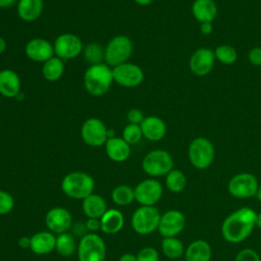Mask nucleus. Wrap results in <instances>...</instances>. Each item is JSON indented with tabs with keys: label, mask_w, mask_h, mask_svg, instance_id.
Segmentation results:
<instances>
[{
	"label": "nucleus",
	"mask_w": 261,
	"mask_h": 261,
	"mask_svg": "<svg viewBox=\"0 0 261 261\" xmlns=\"http://www.w3.org/2000/svg\"><path fill=\"white\" fill-rule=\"evenodd\" d=\"M256 211L250 207H241L228 214L221 224L222 238L230 244L247 240L256 226Z\"/></svg>",
	"instance_id": "obj_1"
},
{
	"label": "nucleus",
	"mask_w": 261,
	"mask_h": 261,
	"mask_svg": "<svg viewBox=\"0 0 261 261\" xmlns=\"http://www.w3.org/2000/svg\"><path fill=\"white\" fill-rule=\"evenodd\" d=\"M113 83L112 68L105 62L90 65L84 73V87L90 95L95 97L105 95Z\"/></svg>",
	"instance_id": "obj_2"
},
{
	"label": "nucleus",
	"mask_w": 261,
	"mask_h": 261,
	"mask_svg": "<svg viewBox=\"0 0 261 261\" xmlns=\"http://www.w3.org/2000/svg\"><path fill=\"white\" fill-rule=\"evenodd\" d=\"M95 180L92 175L84 171H71L61 180V190L69 198L84 200L94 193Z\"/></svg>",
	"instance_id": "obj_3"
},
{
	"label": "nucleus",
	"mask_w": 261,
	"mask_h": 261,
	"mask_svg": "<svg viewBox=\"0 0 261 261\" xmlns=\"http://www.w3.org/2000/svg\"><path fill=\"white\" fill-rule=\"evenodd\" d=\"M215 157V149L212 142L204 137L195 138L188 147V158L191 164L199 170L210 167Z\"/></svg>",
	"instance_id": "obj_4"
},
{
	"label": "nucleus",
	"mask_w": 261,
	"mask_h": 261,
	"mask_svg": "<svg viewBox=\"0 0 261 261\" xmlns=\"http://www.w3.org/2000/svg\"><path fill=\"white\" fill-rule=\"evenodd\" d=\"M105 48V63L112 67L127 62L132 56L134 45L132 40L125 35H117L109 40Z\"/></svg>",
	"instance_id": "obj_5"
},
{
	"label": "nucleus",
	"mask_w": 261,
	"mask_h": 261,
	"mask_svg": "<svg viewBox=\"0 0 261 261\" xmlns=\"http://www.w3.org/2000/svg\"><path fill=\"white\" fill-rule=\"evenodd\" d=\"M142 168L146 174L153 178L165 176L173 168L172 156L163 149L152 150L144 156Z\"/></svg>",
	"instance_id": "obj_6"
},
{
	"label": "nucleus",
	"mask_w": 261,
	"mask_h": 261,
	"mask_svg": "<svg viewBox=\"0 0 261 261\" xmlns=\"http://www.w3.org/2000/svg\"><path fill=\"white\" fill-rule=\"evenodd\" d=\"M161 213L156 206H140L130 218L132 228L142 236L150 234L158 229Z\"/></svg>",
	"instance_id": "obj_7"
},
{
	"label": "nucleus",
	"mask_w": 261,
	"mask_h": 261,
	"mask_svg": "<svg viewBox=\"0 0 261 261\" xmlns=\"http://www.w3.org/2000/svg\"><path fill=\"white\" fill-rule=\"evenodd\" d=\"M106 246L96 232L84 234L77 244L79 261H105Z\"/></svg>",
	"instance_id": "obj_8"
},
{
	"label": "nucleus",
	"mask_w": 261,
	"mask_h": 261,
	"mask_svg": "<svg viewBox=\"0 0 261 261\" xmlns=\"http://www.w3.org/2000/svg\"><path fill=\"white\" fill-rule=\"evenodd\" d=\"M259 181L250 172H240L234 174L227 182L228 193L238 199H250L256 197Z\"/></svg>",
	"instance_id": "obj_9"
},
{
	"label": "nucleus",
	"mask_w": 261,
	"mask_h": 261,
	"mask_svg": "<svg viewBox=\"0 0 261 261\" xmlns=\"http://www.w3.org/2000/svg\"><path fill=\"white\" fill-rule=\"evenodd\" d=\"M54 55L61 60H71L83 53L84 44L79 36L72 33H63L56 37L53 43Z\"/></svg>",
	"instance_id": "obj_10"
},
{
	"label": "nucleus",
	"mask_w": 261,
	"mask_h": 261,
	"mask_svg": "<svg viewBox=\"0 0 261 261\" xmlns=\"http://www.w3.org/2000/svg\"><path fill=\"white\" fill-rule=\"evenodd\" d=\"M81 138L90 147L104 146L108 139V128L98 117L86 119L81 126Z\"/></svg>",
	"instance_id": "obj_11"
},
{
	"label": "nucleus",
	"mask_w": 261,
	"mask_h": 261,
	"mask_svg": "<svg viewBox=\"0 0 261 261\" xmlns=\"http://www.w3.org/2000/svg\"><path fill=\"white\" fill-rule=\"evenodd\" d=\"M134 192L135 201L141 206H155L163 195V187L159 180L150 177L140 181Z\"/></svg>",
	"instance_id": "obj_12"
},
{
	"label": "nucleus",
	"mask_w": 261,
	"mask_h": 261,
	"mask_svg": "<svg viewBox=\"0 0 261 261\" xmlns=\"http://www.w3.org/2000/svg\"><path fill=\"white\" fill-rule=\"evenodd\" d=\"M113 81L123 88H136L144 81V71L138 64L124 62L112 67Z\"/></svg>",
	"instance_id": "obj_13"
},
{
	"label": "nucleus",
	"mask_w": 261,
	"mask_h": 261,
	"mask_svg": "<svg viewBox=\"0 0 261 261\" xmlns=\"http://www.w3.org/2000/svg\"><path fill=\"white\" fill-rule=\"evenodd\" d=\"M185 214L177 209H170L161 214L158 231L163 238H171L179 234L186 227Z\"/></svg>",
	"instance_id": "obj_14"
},
{
	"label": "nucleus",
	"mask_w": 261,
	"mask_h": 261,
	"mask_svg": "<svg viewBox=\"0 0 261 261\" xmlns=\"http://www.w3.org/2000/svg\"><path fill=\"white\" fill-rule=\"evenodd\" d=\"M45 224L51 232L63 233L70 229L72 216L64 207H53L45 215Z\"/></svg>",
	"instance_id": "obj_15"
},
{
	"label": "nucleus",
	"mask_w": 261,
	"mask_h": 261,
	"mask_svg": "<svg viewBox=\"0 0 261 261\" xmlns=\"http://www.w3.org/2000/svg\"><path fill=\"white\" fill-rule=\"evenodd\" d=\"M214 51L209 48H199L191 56L189 67L197 76H205L209 74L214 66Z\"/></svg>",
	"instance_id": "obj_16"
},
{
	"label": "nucleus",
	"mask_w": 261,
	"mask_h": 261,
	"mask_svg": "<svg viewBox=\"0 0 261 261\" xmlns=\"http://www.w3.org/2000/svg\"><path fill=\"white\" fill-rule=\"evenodd\" d=\"M24 54L34 62L44 63L54 56L53 44L43 38L31 39L24 46Z\"/></svg>",
	"instance_id": "obj_17"
},
{
	"label": "nucleus",
	"mask_w": 261,
	"mask_h": 261,
	"mask_svg": "<svg viewBox=\"0 0 261 261\" xmlns=\"http://www.w3.org/2000/svg\"><path fill=\"white\" fill-rule=\"evenodd\" d=\"M21 82L16 71L10 68L0 70V96L7 99L16 98L20 94Z\"/></svg>",
	"instance_id": "obj_18"
},
{
	"label": "nucleus",
	"mask_w": 261,
	"mask_h": 261,
	"mask_svg": "<svg viewBox=\"0 0 261 261\" xmlns=\"http://www.w3.org/2000/svg\"><path fill=\"white\" fill-rule=\"evenodd\" d=\"M143 137L151 142H158L166 135V124L162 118L156 115L145 116L140 124Z\"/></svg>",
	"instance_id": "obj_19"
},
{
	"label": "nucleus",
	"mask_w": 261,
	"mask_h": 261,
	"mask_svg": "<svg viewBox=\"0 0 261 261\" xmlns=\"http://www.w3.org/2000/svg\"><path fill=\"white\" fill-rule=\"evenodd\" d=\"M104 148L107 157L113 162H124L130 156V145H128L122 138L116 136L108 138Z\"/></svg>",
	"instance_id": "obj_20"
},
{
	"label": "nucleus",
	"mask_w": 261,
	"mask_h": 261,
	"mask_svg": "<svg viewBox=\"0 0 261 261\" xmlns=\"http://www.w3.org/2000/svg\"><path fill=\"white\" fill-rule=\"evenodd\" d=\"M56 236L50 230H41L31 237L30 249L37 255H47L55 250Z\"/></svg>",
	"instance_id": "obj_21"
},
{
	"label": "nucleus",
	"mask_w": 261,
	"mask_h": 261,
	"mask_svg": "<svg viewBox=\"0 0 261 261\" xmlns=\"http://www.w3.org/2000/svg\"><path fill=\"white\" fill-rule=\"evenodd\" d=\"M185 261H211V245L202 239L191 242L185 250Z\"/></svg>",
	"instance_id": "obj_22"
},
{
	"label": "nucleus",
	"mask_w": 261,
	"mask_h": 261,
	"mask_svg": "<svg viewBox=\"0 0 261 261\" xmlns=\"http://www.w3.org/2000/svg\"><path fill=\"white\" fill-rule=\"evenodd\" d=\"M44 10L43 0H17L16 13L25 22L37 20Z\"/></svg>",
	"instance_id": "obj_23"
},
{
	"label": "nucleus",
	"mask_w": 261,
	"mask_h": 261,
	"mask_svg": "<svg viewBox=\"0 0 261 261\" xmlns=\"http://www.w3.org/2000/svg\"><path fill=\"white\" fill-rule=\"evenodd\" d=\"M218 8L214 0H194L192 14L194 18L202 22H212L217 16Z\"/></svg>",
	"instance_id": "obj_24"
},
{
	"label": "nucleus",
	"mask_w": 261,
	"mask_h": 261,
	"mask_svg": "<svg viewBox=\"0 0 261 261\" xmlns=\"http://www.w3.org/2000/svg\"><path fill=\"white\" fill-rule=\"evenodd\" d=\"M101 230L106 234H114L120 231L124 225V216L120 210L107 209L100 218Z\"/></svg>",
	"instance_id": "obj_25"
},
{
	"label": "nucleus",
	"mask_w": 261,
	"mask_h": 261,
	"mask_svg": "<svg viewBox=\"0 0 261 261\" xmlns=\"http://www.w3.org/2000/svg\"><path fill=\"white\" fill-rule=\"evenodd\" d=\"M82 201V210L88 218L100 219L107 210V204L104 198L98 194L93 193Z\"/></svg>",
	"instance_id": "obj_26"
},
{
	"label": "nucleus",
	"mask_w": 261,
	"mask_h": 261,
	"mask_svg": "<svg viewBox=\"0 0 261 261\" xmlns=\"http://www.w3.org/2000/svg\"><path fill=\"white\" fill-rule=\"evenodd\" d=\"M63 72L64 61L55 55L45 61L42 65V75L47 82L53 83L60 80L63 75Z\"/></svg>",
	"instance_id": "obj_27"
},
{
	"label": "nucleus",
	"mask_w": 261,
	"mask_h": 261,
	"mask_svg": "<svg viewBox=\"0 0 261 261\" xmlns=\"http://www.w3.org/2000/svg\"><path fill=\"white\" fill-rule=\"evenodd\" d=\"M184 243L176 237L163 238L161 241V251L170 260L179 259L185 254Z\"/></svg>",
	"instance_id": "obj_28"
},
{
	"label": "nucleus",
	"mask_w": 261,
	"mask_h": 261,
	"mask_svg": "<svg viewBox=\"0 0 261 261\" xmlns=\"http://www.w3.org/2000/svg\"><path fill=\"white\" fill-rule=\"evenodd\" d=\"M55 250L59 255L63 257L71 256L77 250L76 241L73 234L68 231L57 234Z\"/></svg>",
	"instance_id": "obj_29"
},
{
	"label": "nucleus",
	"mask_w": 261,
	"mask_h": 261,
	"mask_svg": "<svg viewBox=\"0 0 261 261\" xmlns=\"http://www.w3.org/2000/svg\"><path fill=\"white\" fill-rule=\"evenodd\" d=\"M188 185V179L186 174L176 168H172L165 175V186L168 191L172 193H180L182 192Z\"/></svg>",
	"instance_id": "obj_30"
},
{
	"label": "nucleus",
	"mask_w": 261,
	"mask_h": 261,
	"mask_svg": "<svg viewBox=\"0 0 261 261\" xmlns=\"http://www.w3.org/2000/svg\"><path fill=\"white\" fill-rule=\"evenodd\" d=\"M111 199L117 206H127L135 201L134 188L128 185H118L112 190Z\"/></svg>",
	"instance_id": "obj_31"
},
{
	"label": "nucleus",
	"mask_w": 261,
	"mask_h": 261,
	"mask_svg": "<svg viewBox=\"0 0 261 261\" xmlns=\"http://www.w3.org/2000/svg\"><path fill=\"white\" fill-rule=\"evenodd\" d=\"M82 54L90 65L103 63L105 57V48L97 42H90L84 47Z\"/></svg>",
	"instance_id": "obj_32"
},
{
	"label": "nucleus",
	"mask_w": 261,
	"mask_h": 261,
	"mask_svg": "<svg viewBox=\"0 0 261 261\" xmlns=\"http://www.w3.org/2000/svg\"><path fill=\"white\" fill-rule=\"evenodd\" d=\"M214 56H215V59L218 60L220 63L225 65H230L237 61L238 52L233 46L222 44L215 48Z\"/></svg>",
	"instance_id": "obj_33"
},
{
	"label": "nucleus",
	"mask_w": 261,
	"mask_h": 261,
	"mask_svg": "<svg viewBox=\"0 0 261 261\" xmlns=\"http://www.w3.org/2000/svg\"><path fill=\"white\" fill-rule=\"evenodd\" d=\"M121 138L130 146L138 144L143 138V134H142L140 124L127 123L122 129Z\"/></svg>",
	"instance_id": "obj_34"
},
{
	"label": "nucleus",
	"mask_w": 261,
	"mask_h": 261,
	"mask_svg": "<svg viewBox=\"0 0 261 261\" xmlns=\"http://www.w3.org/2000/svg\"><path fill=\"white\" fill-rule=\"evenodd\" d=\"M14 207V199L12 195L6 191L0 190V215H6L12 211Z\"/></svg>",
	"instance_id": "obj_35"
},
{
	"label": "nucleus",
	"mask_w": 261,
	"mask_h": 261,
	"mask_svg": "<svg viewBox=\"0 0 261 261\" xmlns=\"http://www.w3.org/2000/svg\"><path fill=\"white\" fill-rule=\"evenodd\" d=\"M137 256V261H159V253L153 247L142 248Z\"/></svg>",
	"instance_id": "obj_36"
},
{
	"label": "nucleus",
	"mask_w": 261,
	"mask_h": 261,
	"mask_svg": "<svg viewBox=\"0 0 261 261\" xmlns=\"http://www.w3.org/2000/svg\"><path fill=\"white\" fill-rule=\"evenodd\" d=\"M234 261H261V257L255 250L251 248H245L237 253Z\"/></svg>",
	"instance_id": "obj_37"
},
{
	"label": "nucleus",
	"mask_w": 261,
	"mask_h": 261,
	"mask_svg": "<svg viewBox=\"0 0 261 261\" xmlns=\"http://www.w3.org/2000/svg\"><path fill=\"white\" fill-rule=\"evenodd\" d=\"M145 118V115L142 110L138 108H132L128 110L126 113V119L128 123H134V124H141L143 119Z\"/></svg>",
	"instance_id": "obj_38"
},
{
	"label": "nucleus",
	"mask_w": 261,
	"mask_h": 261,
	"mask_svg": "<svg viewBox=\"0 0 261 261\" xmlns=\"http://www.w3.org/2000/svg\"><path fill=\"white\" fill-rule=\"evenodd\" d=\"M248 59L251 64L255 66H261V47H253L248 53Z\"/></svg>",
	"instance_id": "obj_39"
},
{
	"label": "nucleus",
	"mask_w": 261,
	"mask_h": 261,
	"mask_svg": "<svg viewBox=\"0 0 261 261\" xmlns=\"http://www.w3.org/2000/svg\"><path fill=\"white\" fill-rule=\"evenodd\" d=\"M85 226H86V229H88L90 232H96L97 230L101 229L100 219L88 218L85 223Z\"/></svg>",
	"instance_id": "obj_40"
},
{
	"label": "nucleus",
	"mask_w": 261,
	"mask_h": 261,
	"mask_svg": "<svg viewBox=\"0 0 261 261\" xmlns=\"http://www.w3.org/2000/svg\"><path fill=\"white\" fill-rule=\"evenodd\" d=\"M200 32L204 36H209L213 32L212 22H202V23H200Z\"/></svg>",
	"instance_id": "obj_41"
},
{
	"label": "nucleus",
	"mask_w": 261,
	"mask_h": 261,
	"mask_svg": "<svg viewBox=\"0 0 261 261\" xmlns=\"http://www.w3.org/2000/svg\"><path fill=\"white\" fill-rule=\"evenodd\" d=\"M18 246L22 249H30V246H31V237H21L19 240H18Z\"/></svg>",
	"instance_id": "obj_42"
},
{
	"label": "nucleus",
	"mask_w": 261,
	"mask_h": 261,
	"mask_svg": "<svg viewBox=\"0 0 261 261\" xmlns=\"http://www.w3.org/2000/svg\"><path fill=\"white\" fill-rule=\"evenodd\" d=\"M118 261H137V256L133 253H124L119 257Z\"/></svg>",
	"instance_id": "obj_43"
},
{
	"label": "nucleus",
	"mask_w": 261,
	"mask_h": 261,
	"mask_svg": "<svg viewBox=\"0 0 261 261\" xmlns=\"http://www.w3.org/2000/svg\"><path fill=\"white\" fill-rule=\"evenodd\" d=\"M17 0H0V9L3 8H9L12 5L16 4Z\"/></svg>",
	"instance_id": "obj_44"
},
{
	"label": "nucleus",
	"mask_w": 261,
	"mask_h": 261,
	"mask_svg": "<svg viewBox=\"0 0 261 261\" xmlns=\"http://www.w3.org/2000/svg\"><path fill=\"white\" fill-rule=\"evenodd\" d=\"M6 48H7V43L5 39L0 37V55H2L6 51Z\"/></svg>",
	"instance_id": "obj_45"
},
{
	"label": "nucleus",
	"mask_w": 261,
	"mask_h": 261,
	"mask_svg": "<svg viewBox=\"0 0 261 261\" xmlns=\"http://www.w3.org/2000/svg\"><path fill=\"white\" fill-rule=\"evenodd\" d=\"M154 0H134L135 3H137L140 6H148L153 3Z\"/></svg>",
	"instance_id": "obj_46"
},
{
	"label": "nucleus",
	"mask_w": 261,
	"mask_h": 261,
	"mask_svg": "<svg viewBox=\"0 0 261 261\" xmlns=\"http://www.w3.org/2000/svg\"><path fill=\"white\" fill-rule=\"evenodd\" d=\"M256 226L261 230V212L256 214Z\"/></svg>",
	"instance_id": "obj_47"
},
{
	"label": "nucleus",
	"mask_w": 261,
	"mask_h": 261,
	"mask_svg": "<svg viewBox=\"0 0 261 261\" xmlns=\"http://www.w3.org/2000/svg\"><path fill=\"white\" fill-rule=\"evenodd\" d=\"M256 198L258 199L259 202H261V182H259V187H258V190H257Z\"/></svg>",
	"instance_id": "obj_48"
}]
</instances>
